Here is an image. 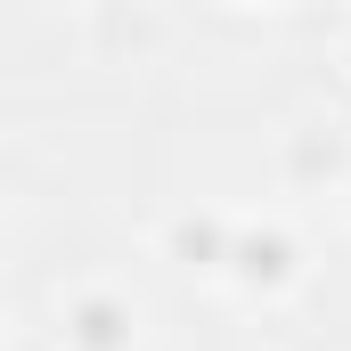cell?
<instances>
[{"mask_svg":"<svg viewBox=\"0 0 351 351\" xmlns=\"http://www.w3.org/2000/svg\"><path fill=\"white\" fill-rule=\"evenodd\" d=\"M114 335H123V311H114V302H90V311H82V343H90V351H106Z\"/></svg>","mask_w":351,"mask_h":351,"instance_id":"1","label":"cell"}]
</instances>
